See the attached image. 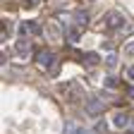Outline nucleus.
<instances>
[{
    "label": "nucleus",
    "instance_id": "nucleus-1",
    "mask_svg": "<svg viewBox=\"0 0 134 134\" xmlns=\"http://www.w3.org/2000/svg\"><path fill=\"white\" fill-rule=\"evenodd\" d=\"M122 24H125V14L122 12H117V10L108 12V17H105V26L108 29H120Z\"/></svg>",
    "mask_w": 134,
    "mask_h": 134
},
{
    "label": "nucleus",
    "instance_id": "nucleus-2",
    "mask_svg": "<svg viewBox=\"0 0 134 134\" xmlns=\"http://www.w3.org/2000/svg\"><path fill=\"white\" fill-rule=\"evenodd\" d=\"M105 110V103H100L98 98H89V103H86V115L91 117H100V113Z\"/></svg>",
    "mask_w": 134,
    "mask_h": 134
},
{
    "label": "nucleus",
    "instance_id": "nucleus-3",
    "mask_svg": "<svg viewBox=\"0 0 134 134\" xmlns=\"http://www.w3.org/2000/svg\"><path fill=\"white\" fill-rule=\"evenodd\" d=\"M53 62H55V55L50 53V50H38V53H36V65L38 67L46 70V67H50Z\"/></svg>",
    "mask_w": 134,
    "mask_h": 134
},
{
    "label": "nucleus",
    "instance_id": "nucleus-4",
    "mask_svg": "<svg viewBox=\"0 0 134 134\" xmlns=\"http://www.w3.org/2000/svg\"><path fill=\"white\" fill-rule=\"evenodd\" d=\"M14 50H17L22 58H26V55L31 53V43H29V38H26V36H19V38H17V43H14Z\"/></svg>",
    "mask_w": 134,
    "mask_h": 134
},
{
    "label": "nucleus",
    "instance_id": "nucleus-5",
    "mask_svg": "<svg viewBox=\"0 0 134 134\" xmlns=\"http://www.w3.org/2000/svg\"><path fill=\"white\" fill-rule=\"evenodd\" d=\"M113 125H115V127H127V125H129V115L122 113V110L115 113V115H113Z\"/></svg>",
    "mask_w": 134,
    "mask_h": 134
},
{
    "label": "nucleus",
    "instance_id": "nucleus-6",
    "mask_svg": "<svg viewBox=\"0 0 134 134\" xmlns=\"http://www.w3.org/2000/svg\"><path fill=\"white\" fill-rule=\"evenodd\" d=\"M86 24H89V14L84 12V10L77 12V14H74V26H77V29H86Z\"/></svg>",
    "mask_w": 134,
    "mask_h": 134
},
{
    "label": "nucleus",
    "instance_id": "nucleus-7",
    "mask_svg": "<svg viewBox=\"0 0 134 134\" xmlns=\"http://www.w3.org/2000/svg\"><path fill=\"white\" fill-rule=\"evenodd\" d=\"M81 62L86 65V67H93V65H98V55L96 53H84L81 55Z\"/></svg>",
    "mask_w": 134,
    "mask_h": 134
},
{
    "label": "nucleus",
    "instance_id": "nucleus-8",
    "mask_svg": "<svg viewBox=\"0 0 134 134\" xmlns=\"http://www.w3.org/2000/svg\"><path fill=\"white\" fill-rule=\"evenodd\" d=\"M117 65H120V58H117V53H110L105 58V67L108 70H117Z\"/></svg>",
    "mask_w": 134,
    "mask_h": 134
},
{
    "label": "nucleus",
    "instance_id": "nucleus-9",
    "mask_svg": "<svg viewBox=\"0 0 134 134\" xmlns=\"http://www.w3.org/2000/svg\"><path fill=\"white\" fill-rule=\"evenodd\" d=\"M17 31H19V36H26V34H34V22H22L19 26H17Z\"/></svg>",
    "mask_w": 134,
    "mask_h": 134
},
{
    "label": "nucleus",
    "instance_id": "nucleus-10",
    "mask_svg": "<svg viewBox=\"0 0 134 134\" xmlns=\"http://www.w3.org/2000/svg\"><path fill=\"white\" fill-rule=\"evenodd\" d=\"M105 129H108V127H105V122H103V120H100V117H98V122L93 125V132H96V134H103Z\"/></svg>",
    "mask_w": 134,
    "mask_h": 134
},
{
    "label": "nucleus",
    "instance_id": "nucleus-11",
    "mask_svg": "<svg viewBox=\"0 0 134 134\" xmlns=\"http://www.w3.org/2000/svg\"><path fill=\"white\" fill-rule=\"evenodd\" d=\"M103 84H105V86H108V89H115V86H117V79H115V77H113V74H108V77H105V81H103Z\"/></svg>",
    "mask_w": 134,
    "mask_h": 134
},
{
    "label": "nucleus",
    "instance_id": "nucleus-12",
    "mask_svg": "<svg viewBox=\"0 0 134 134\" xmlns=\"http://www.w3.org/2000/svg\"><path fill=\"white\" fill-rule=\"evenodd\" d=\"M125 53H127V55H134V41L125 43Z\"/></svg>",
    "mask_w": 134,
    "mask_h": 134
},
{
    "label": "nucleus",
    "instance_id": "nucleus-13",
    "mask_svg": "<svg viewBox=\"0 0 134 134\" xmlns=\"http://www.w3.org/2000/svg\"><path fill=\"white\" fill-rule=\"evenodd\" d=\"M127 77H129V79L134 81V65H132V67H129V70H127Z\"/></svg>",
    "mask_w": 134,
    "mask_h": 134
},
{
    "label": "nucleus",
    "instance_id": "nucleus-14",
    "mask_svg": "<svg viewBox=\"0 0 134 134\" xmlns=\"http://www.w3.org/2000/svg\"><path fill=\"white\" fill-rule=\"evenodd\" d=\"M127 96H129V98L134 100V86H129V89H127Z\"/></svg>",
    "mask_w": 134,
    "mask_h": 134
},
{
    "label": "nucleus",
    "instance_id": "nucleus-15",
    "mask_svg": "<svg viewBox=\"0 0 134 134\" xmlns=\"http://www.w3.org/2000/svg\"><path fill=\"white\" fill-rule=\"evenodd\" d=\"M77 134H86V129H84V127H79V129H77Z\"/></svg>",
    "mask_w": 134,
    "mask_h": 134
},
{
    "label": "nucleus",
    "instance_id": "nucleus-16",
    "mask_svg": "<svg viewBox=\"0 0 134 134\" xmlns=\"http://www.w3.org/2000/svg\"><path fill=\"white\" fill-rule=\"evenodd\" d=\"M26 3H29V5H36V3H41V0H26Z\"/></svg>",
    "mask_w": 134,
    "mask_h": 134
},
{
    "label": "nucleus",
    "instance_id": "nucleus-17",
    "mask_svg": "<svg viewBox=\"0 0 134 134\" xmlns=\"http://www.w3.org/2000/svg\"><path fill=\"white\" fill-rule=\"evenodd\" d=\"M125 134H134V129H129V132H125Z\"/></svg>",
    "mask_w": 134,
    "mask_h": 134
},
{
    "label": "nucleus",
    "instance_id": "nucleus-18",
    "mask_svg": "<svg viewBox=\"0 0 134 134\" xmlns=\"http://www.w3.org/2000/svg\"><path fill=\"white\" fill-rule=\"evenodd\" d=\"M132 129H134V122H132Z\"/></svg>",
    "mask_w": 134,
    "mask_h": 134
}]
</instances>
